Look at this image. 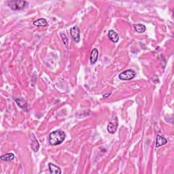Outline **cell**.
I'll list each match as a JSON object with an SVG mask.
<instances>
[{
  "label": "cell",
  "mask_w": 174,
  "mask_h": 174,
  "mask_svg": "<svg viewBox=\"0 0 174 174\" xmlns=\"http://www.w3.org/2000/svg\"><path fill=\"white\" fill-rule=\"evenodd\" d=\"M110 95H111V93H108V94H105V95H104V98H106V97H108L110 96Z\"/></svg>",
  "instance_id": "2e32d148"
},
{
  "label": "cell",
  "mask_w": 174,
  "mask_h": 174,
  "mask_svg": "<svg viewBox=\"0 0 174 174\" xmlns=\"http://www.w3.org/2000/svg\"><path fill=\"white\" fill-rule=\"evenodd\" d=\"M48 167L50 170V173L51 174H60L61 173V170L60 167L58 166L54 165V164L50 162L48 164Z\"/></svg>",
  "instance_id": "9c48e42d"
},
{
  "label": "cell",
  "mask_w": 174,
  "mask_h": 174,
  "mask_svg": "<svg viewBox=\"0 0 174 174\" xmlns=\"http://www.w3.org/2000/svg\"><path fill=\"white\" fill-rule=\"evenodd\" d=\"M14 158V155L13 153H8L5 155L1 156V159L4 161H11Z\"/></svg>",
  "instance_id": "4fadbf2b"
},
{
  "label": "cell",
  "mask_w": 174,
  "mask_h": 174,
  "mask_svg": "<svg viewBox=\"0 0 174 174\" xmlns=\"http://www.w3.org/2000/svg\"><path fill=\"white\" fill-rule=\"evenodd\" d=\"M66 133L61 130L53 131L49 135V143L52 146H57L61 144L66 139Z\"/></svg>",
  "instance_id": "6da1fadb"
},
{
  "label": "cell",
  "mask_w": 174,
  "mask_h": 174,
  "mask_svg": "<svg viewBox=\"0 0 174 174\" xmlns=\"http://www.w3.org/2000/svg\"><path fill=\"white\" fill-rule=\"evenodd\" d=\"M98 57H99V52L97 48L93 49L92 52L91 53V57H90V61L92 64H95L98 60Z\"/></svg>",
  "instance_id": "52a82bcc"
},
{
  "label": "cell",
  "mask_w": 174,
  "mask_h": 174,
  "mask_svg": "<svg viewBox=\"0 0 174 174\" xmlns=\"http://www.w3.org/2000/svg\"><path fill=\"white\" fill-rule=\"evenodd\" d=\"M118 125V119L116 116H114L112 119L110 120L108 125V131L111 134H114L116 133V130H117Z\"/></svg>",
  "instance_id": "277c9868"
},
{
  "label": "cell",
  "mask_w": 174,
  "mask_h": 174,
  "mask_svg": "<svg viewBox=\"0 0 174 174\" xmlns=\"http://www.w3.org/2000/svg\"><path fill=\"white\" fill-rule=\"evenodd\" d=\"M15 101L16 102V104H18V106L21 108L23 110H26L27 108V101L25 100L22 97H18V98H16L15 99Z\"/></svg>",
  "instance_id": "8fae6325"
},
{
  "label": "cell",
  "mask_w": 174,
  "mask_h": 174,
  "mask_svg": "<svg viewBox=\"0 0 174 174\" xmlns=\"http://www.w3.org/2000/svg\"><path fill=\"white\" fill-rule=\"evenodd\" d=\"M70 34L72 36L74 42H76V43L79 42H80V31L79 27H78L77 26L72 27L70 29Z\"/></svg>",
  "instance_id": "5b68a950"
},
{
  "label": "cell",
  "mask_w": 174,
  "mask_h": 174,
  "mask_svg": "<svg viewBox=\"0 0 174 174\" xmlns=\"http://www.w3.org/2000/svg\"><path fill=\"white\" fill-rule=\"evenodd\" d=\"M134 27H135V29L136 30V31L138 32V33H144V32H145V31H146V27H145L144 25H142V24L135 25Z\"/></svg>",
  "instance_id": "5bb4252c"
},
{
  "label": "cell",
  "mask_w": 174,
  "mask_h": 174,
  "mask_svg": "<svg viewBox=\"0 0 174 174\" xmlns=\"http://www.w3.org/2000/svg\"><path fill=\"white\" fill-rule=\"evenodd\" d=\"M61 38H62L64 44L66 46L67 48H68V38H67V36L63 33L61 34Z\"/></svg>",
  "instance_id": "9a60e30c"
},
{
  "label": "cell",
  "mask_w": 174,
  "mask_h": 174,
  "mask_svg": "<svg viewBox=\"0 0 174 174\" xmlns=\"http://www.w3.org/2000/svg\"><path fill=\"white\" fill-rule=\"evenodd\" d=\"M30 138H31V149L35 152H38L40 148V144H39V142H38V139L35 138V137L34 136L33 133H31Z\"/></svg>",
  "instance_id": "8992f818"
},
{
  "label": "cell",
  "mask_w": 174,
  "mask_h": 174,
  "mask_svg": "<svg viewBox=\"0 0 174 174\" xmlns=\"http://www.w3.org/2000/svg\"><path fill=\"white\" fill-rule=\"evenodd\" d=\"M33 25L36 27H44L48 26V22L44 18H40L35 20L33 22Z\"/></svg>",
  "instance_id": "7c38bea8"
},
{
  "label": "cell",
  "mask_w": 174,
  "mask_h": 174,
  "mask_svg": "<svg viewBox=\"0 0 174 174\" xmlns=\"http://www.w3.org/2000/svg\"><path fill=\"white\" fill-rule=\"evenodd\" d=\"M136 76V73L135 71L132 70H127L125 72H122L121 74H119L118 78L120 80H131L133 79Z\"/></svg>",
  "instance_id": "3957f363"
},
{
  "label": "cell",
  "mask_w": 174,
  "mask_h": 174,
  "mask_svg": "<svg viewBox=\"0 0 174 174\" xmlns=\"http://www.w3.org/2000/svg\"><path fill=\"white\" fill-rule=\"evenodd\" d=\"M27 5L28 3L26 1H23V0L10 1L8 2V5L14 10H20L24 9Z\"/></svg>",
  "instance_id": "7a4b0ae2"
},
{
  "label": "cell",
  "mask_w": 174,
  "mask_h": 174,
  "mask_svg": "<svg viewBox=\"0 0 174 174\" xmlns=\"http://www.w3.org/2000/svg\"><path fill=\"white\" fill-rule=\"evenodd\" d=\"M167 143V140L165 137L161 136V135H157L156 140V148H159L161 146L166 144Z\"/></svg>",
  "instance_id": "30bf717a"
},
{
  "label": "cell",
  "mask_w": 174,
  "mask_h": 174,
  "mask_svg": "<svg viewBox=\"0 0 174 174\" xmlns=\"http://www.w3.org/2000/svg\"><path fill=\"white\" fill-rule=\"evenodd\" d=\"M108 38L112 42L116 43L118 42L119 40V36H118V33L116 31H114V30H110L108 32Z\"/></svg>",
  "instance_id": "ba28073f"
}]
</instances>
